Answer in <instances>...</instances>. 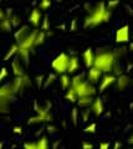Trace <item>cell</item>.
<instances>
[{
  "instance_id": "cell-1",
  "label": "cell",
  "mask_w": 133,
  "mask_h": 149,
  "mask_svg": "<svg viewBox=\"0 0 133 149\" xmlns=\"http://www.w3.org/2000/svg\"><path fill=\"white\" fill-rule=\"evenodd\" d=\"M112 17V11L108 10L107 5L104 1L96 3L93 10L91 14H87L84 20V27L85 29H92L101 24L108 22Z\"/></svg>"
},
{
  "instance_id": "cell-2",
  "label": "cell",
  "mask_w": 133,
  "mask_h": 149,
  "mask_svg": "<svg viewBox=\"0 0 133 149\" xmlns=\"http://www.w3.org/2000/svg\"><path fill=\"white\" fill-rule=\"evenodd\" d=\"M117 56L114 51L111 50H100L96 52V60L93 67L101 70L104 74L112 73L114 67H116Z\"/></svg>"
},
{
  "instance_id": "cell-3",
  "label": "cell",
  "mask_w": 133,
  "mask_h": 149,
  "mask_svg": "<svg viewBox=\"0 0 133 149\" xmlns=\"http://www.w3.org/2000/svg\"><path fill=\"white\" fill-rule=\"evenodd\" d=\"M72 87L75 88L79 98H82V97H93L97 93V90H96V87L92 83L84 80V74L82 73L75 74L72 77Z\"/></svg>"
},
{
  "instance_id": "cell-4",
  "label": "cell",
  "mask_w": 133,
  "mask_h": 149,
  "mask_svg": "<svg viewBox=\"0 0 133 149\" xmlns=\"http://www.w3.org/2000/svg\"><path fill=\"white\" fill-rule=\"evenodd\" d=\"M50 108H51V103H46V106H39L38 101H34V109L36 114L30 117L27 119V124H38V123H49L52 120V114L50 113Z\"/></svg>"
},
{
  "instance_id": "cell-5",
  "label": "cell",
  "mask_w": 133,
  "mask_h": 149,
  "mask_svg": "<svg viewBox=\"0 0 133 149\" xmlns=\"http://www.w3.org/2000/svg\"><path fill=\"white\" fill-rule=\"evenodd\" d=\"M68 62H70V56H68L67 54H65V52H62L60 55H57L56 57L52 60L51 67H52L55 73H57V74L61 76V74L67 73Z\"/></svg>"
},
{
  "instance_id": "cell-6",
  "label": "cell",
  "mask_w": 133,
  "mask_h": 149,
  "mask_svg": "<svg viewBox=\"0 0 133 149\" xmlns=\"http://www.w3.org/2000/svg\"><path fill=\"white\" fill-rule=\"evenodd\" d=\"M11 83H13V87H14V91H15V93H16V95H19V93L24 92V90L26 87L31 86V80H30V77L25 73V74H22V76L15 77L11 81Z\"/></svg>"
},
{
  "instance_id": "cell-7",
  "label": "cell",
  "mask_w": 133,
  "mask_h": 149,
  "mask_svg": "<svg viewBox=\"0 0 133 149\" xmlns=\"http://www.w3.org/2000/svg\"><path fill=\"white\" fill-rule=\"evenodd\" d=\"M13 13V9H5V10H0V27L4 32H11L13 31V25L10 21V15Z\"/></svg>"
},
{
  "instance_id": "cell-8",
  "label": "cell",
  "mask_w": 133,
  "mask_h": 149,
  "mask_svg": "<svg viewBox=\"0 0 133 149\" xmlns=\"http://www.w3.org/2000/svg\"><path fill=\"white\" fill-rule=\"evenodd\" d=\"M131 40V31H130V25H123L121 27H118L114 34V41L117 44H126L130 42Z\"/></svg>"
},
{
  "instance_id": "cell-9",
  "label": "cell",
  "mask_w": 133,
  "mask_h": 149,
  "mask_svg": "<svg viewBox=\"0 0 133 149\" xmlns=\"http://www.w3.org/2000/svg\"><path fill=\"white\" fill-rule=\"evenodd\" d=\"M116 81H117V76H116V74H113V73H106V74H103L102 80H101V82H100V87H98L100 93L104 92L109 86L116 85Z\"/></svg>"
},
{
  "instance_id": "cell-10",
  "label": "cell",
  "mask_w": 133,
  "mask_h": 149,
  "mask_svg": "<svg viewBox=\"0 0 133 149\" xmlns=\"http://www.w3.org/2000/svg\"><path fill=\"white\" fill-rule=\"evenodd\" d=\"M82 60H84L85 67L87 70H90L91 67H93L95 60H96V52L93 51L92 47H88V49H86L84 51V54H82Z\"/></svg>"
},
{
  "instance_id": "cell-11",
  "label": "cell",
  "mask_w": 133,
  "mask_h": 149,
  "mask_svg": "<svg viewBox=\"0 0 133 149\" xmlns=\"http://www.w3.org/2000/svg\"><path fill=\"white\" fill-rule=\"evenodd\" d=\"M103 72L101 70L96 68V67H91L88 71H87V81L92 85H96V83H100L101 80L103 77Z\"/></svg>"
},
{
  "instance_id": "cell-12",
  "label": "cell",
  "mask_w": 133,
  "mask_h": 149,
  "mask_svg": "<svg viewBox=\"0 0 133 149\" xmlns=\"http://www.w3.org/2000/svg\"><path fill=\"white\" fill-rule=\"evenodd\" d=\"M91 111H92V114H95L96 117H100L101 114H103L104 112V103L101 97H96L93 98V102L92 104H91Z\"/></svg>"
},
{
  "instance_id": "cell-13",
  "label": "cell",
  "mask_w": 133,
  "mask_h": 149,
  "mask_svg": "<svg viewBox=\"0 0 133 149\" xmlns=\"http://www.w3.org/2000/svg\"><path fill=\"white\" fill-rule=\"evenodd\" d=\"M29 34H30L29 25H21L20 27H17V30L14 32V39H15V42L16 44L22 42Z\"/></svg>"
},
{
  "instance_id": "cell-14",
  "label": "cell",
  "mask_w": 133,
  "mask_h": 149,
  "mask_svg": "<svg viewBox=\"0 0 133 149\" xmlns=\"http://www.w3.org/2000/svg\"><path fill=\"white\" fill-rule=\"evenodd\" d=\"M42 19H44V16H42L41 10L39 8H35V9H33V11H31L29 15V22L34 27H38L40 25V21H42Z\"/></svg>"
},
{
  "instance_id": "cell-15",
  "label": "cell",
  "mask_w": 133,
  "mask_h": 149,
  "mask_svg": "<svg viewBox=\"0 0 133 149\" xmlns=\"http://www.w3.org/2000/svg\"><path fill=\"white\" fill-rule=\"evenodd\" d=\"M22 61L17 57L14 58L13 61H11V70H13V74L15 77H19V76H22V74H25L24 72V66H22Z\"/></svg>"
},
{
  "instance_id": "cell-16",
  "label": "cell",
  "mask_w": 133,
  "mask_h": 149,
  "mask_svg": "<svg viewBox=\"0 0 133 149\" xmlns=\"http://www.w3.org/2000/svg\"><path fill=\"white\" fill-rule=\"evenodd\" d=\"M131 78L126 76V74H121V76L117 77V81H116V86H117V90L118 91H125L126 88L131 85Z\"/></svg>"
},
{
  "instance_id": "cell-17",
  "label": "cell",
  "mask_w": 133,
  "mask_h": 149,
  "mask_svg": "<svg viewBox=\"0 0 133 149\" xmlns=\"http://www.w3.org/2000/svg\"><path fill=\"white\" fill-rule=\"evenodd\" d=\"M80 68V60L77 56H70V62H68L67 73L68 74H75L77 70Z\"/></svg>"
},
{
  "instance_id": "cell-18",
  "label": "cell",
  "mask_w": 133,
  "mask_h": 149,
  "mask_svg": "<svg viewBox=\"0 0 133 149\" xmlns=\"http://www.w3.org/2000/svg\"><path fill=\"white\" fill-rule=\"evenodd\" d=\"M65 100L68 101L70 103H77V101H79V96H77L75 88L72 86L67 91H65Z\"/></svg>"
},
{
  "instance_id": "cell-19",
  "label": "cell",
  "mask_w": 133,
  "mask_h": 149,
  "mask_svg": "<svg viewBox=\"0 0 133 149\" xmlns=\"http://www.w3.org/2000/svg\"><path fill=\"white\" fill-rule=\"evenodd\" d=\"M60 85H61L62 90L67 91L68 88L72 86V77H70V74H68V73L61 74V76H60Z\"/></svg>"
},
{
  "instance_id": "cell-20",
  "label": "cell",
  "mask_w": 133,
  "mask_h": 149,
  "mask_svg": "<svg viewBox=\"0 0 133 149\" xmlns=\"http://www.w3.org/2000/svg\"><path fill=\"white\" fill-rule=\"evenodd\" d=\"M17 51H19V46H17V44H13L10 47H9L8 52L5 55V57H4V62H8L10 58H13L15 55H17Z\"/></svg>"
},
{
  "instance_id": "cell-21",
  "label": "cell",
  "mask_w": 133,
  "mask_h": 149,
  "mask_svg": "<svg viewBox=\"0 0 133 149\" xmlns=\"http://www.w3.org/2000/svg\"><path fill=\"white\" fill-rule=\"evenodd\" d=\"M92 102H93V97H82V98H79V101H77V106L80 108L86 109V108H90Z\"/></svg>"
},
{
  "instance_id": "cell-22",
  "label": "cell",
  "mask_w": 133,
  "mask_h": 149,
  "mask_svg": "<svg viewBox=\"0 0 133 149\" xmlns=\"http://www.w3.org/2000/svg\"><path fill=\"white\" fill-rule=\"evenodd\" d=\"M36 147H38V149H50L49 139L46 137H41L36 141Z\"/></svg>"
},
{
  "instance_id": "cell-23",
  "label": "cell",
  "mask_w": 133,
  "mask_h": 149,
  "mask_svg": "<svg viewBox=\"0 0 133 149\" xmlns=\"http://www.w3.org/2000/svg\"><path fill=\"white\" fill-rule=\"evenodd\" d=\"M47 32L46 31H39V34H38V37H36V46H41V45H44L45 44V41H46L47 39Z\"/></svg>"
},
{
  "instance_id": "cell-24",
  "label": "cell",
  "mask_w": 133,
  "mask_h": 149,
  "mask_svg": "<svg viewBox=\"0 0 133 149\" xmlns=\"http://www.w3.org/2000/svg\"><path fill=\"white\" fill-rule=\"evenodd\" d=\"M51 4H52V1L51 0H40V3H39V9L41 11H46L47 9H50L51 8Z\"/></svg>"
},
{
  "instance_id": "cell-25",
  "label": "cell",
  "mask_w": 133,
  "mask_h": 149,
  "mask_svg": "<svg viewBox=\"0 0 133 149\" xmlns=\"http://www.w3.org/2000/svg\"><path fill=\"white\" fill-rule=\"evenodd\" d=\"M79 118H80L79 108H77V107H73V108L71 109V120H72L73 125H77V123H79Z\"/></svg>"
},
{
  "instance_id": "cell-26",
  "label": "cell",
  "mask_w": 133,
  "mask_h": 149,
  "mask_svg": "<svg viewBox=\"0 0 133 149\" xmlns=\"http://www.w3.org/2000/svg\"><path fill=\"white\" fill-rule=\"evenodd\" d=\"M57 80V73H50V74H47L46 76V80H45V85H44V87H49L50 85H52V83Z\"/></svg>"
},
{
  "instance_id": "cell-27",
  "label": "cell",
  "mask_w": 133,
  "mask_h": 149,
  "mask_svg": "<svg viewBox=\"0 0 133 149\" xmlns=\"http://www.w3.org/2000/svg\"><path fill=\"white\" fill-rule=\"evenodd\" d=\"M41 30L46 31V32L50 31V20H49L47 15H45L44 19H42V21H41Z\"/></svg>"
},
{
  "instance_id": "cell-28",
  "label": "cell",
  "mask_w": 133,
  "mask_h": 149,
  "mask_svg": "<svg viewBox=\"0 0 133 149\" xmlns=\"http://www.w3.org/2000/svg\"><path fill=\"white\" fill-rule=\"evenodd\" d=\"M10 21H11L13 27H19L20 24H21V19H20V16L15 15V14H11V15H10Z\"/></svg>"
},
{
  "instance_id": "cell-29",
  "label": "cell",
  "mask_w": 133,
  "mask_h": 149,
  "mask_svg": "<svg viewBox=\"0 0 133 149\" xmlns=\"http://www.w3.org/2000/svg\"><path fill=\"white\" fill-rule=\"evenodd\" d=\"M106 5H107V9L108 10H114L118 5H120V0H108V1L106 3Z\"/></svg>"
},
{
  "instance_id": "cell-30",
  "label": "cell",
  "mask_w": 133,
  "mask_h": 149,
  "mask_svg": "<svg viewBox=\"0 0 133 149\" xmlns=\"http://www.w3.org/2000/svg\"><path fill=\"white\" fill-rule=\"evenodd\" d=\"M45 80H46V76L45 74H39V76L35 77V82L38 87H42L45 85Z\"/></svg>"
},
{
  "instance_id": "cell-31",
  "label": "cell",
  "mask_w": 133,
  "mask_h": 149,
  "mask_svg": "<svg viewBox=\"0 0 133 149\" xmlns=\"http://www.w3.org/2000/svg\"><path fill=\"white\" fill-rule=\"evenodd\" d=\"M96 128H97V124H96L95 122H92V123L87 124L86 127H85V132H86V133L93 134V133H96Z\"/></svg>"
},
{
  "instance_id": "cell-32",
  "label": "cell",
  "mask_w": 133,
  "mask_h": 149,
  "mask_svg": "<svg viewBox=\"0 0 133 149\" xmlns=\"http://www.w3.org/2000/svg\"><path fill=\"white\" fill-rule=\"evenodd\" d=\"M92 113V111H91V108H86L82 111V113H81V117H82V120L84 122H88V119H90V114Z\"/></svg>"
},
{
  "instance_id": "cell-33",
  "label": "cell",
  "mask_w": 133,
  "mask_h": 149,
  "mask_svg": "<svg viewBox=\"0 0 133 149\" xmlns=\"http://www.w3.org/2000/svg\"><path fill=\"white\" fill-rule=\"evenodd\" d=\"M113 51H114V54H116L117 58H118V57H122L123 55H126L127 49H126V47H120V49H114Z\"/></svg>"
},
{
  "instance_id": "cell-34",
  "label": "cell",
  "mask_w": 133,
  "mask_h": 149,
  "mask_svg": "<svg viewBox=\"0 0 133 149\" xmlns=\"http://www.w3.org/2000/svg\"><path fill=\"white\" fill-rule=\"evenodd\" d=\"M81 149H93V144L90 143L88 141H84L81 144Z\"/></svg>"
},
{
  "instance_id": "cell-35",
  "label": "cell",
  "mask_w": 133,
  "mask_h": 149,
  "mask_svg": "<svg viewBox=\"0 0 133 149\" xmlns=\"http://www.w3.org/2000/svg\"><path fill=\"white\" fill-rule=\"evenodd\" d=\"M6 77H8V68L6 67H3L1 68V72H0V81H4Z\"/></svg>"
},
{
  "instance_id": "cell-36",
  "label": "cell",
  "mask_w": 133,
  "mask_h": 149,
  "mask_svg": "<svg viewBox=\"0 0 133 149\" xmlns=\"http://www.w3.org/2000/svg\"><path fill=\"white\" fill-rule=\"evenodd\" d=\"M77 30V19H72L71 25H70V31H76Z\"/></svg>"
},
{
  "instance_id": "cell-37",
  "label": "cell",
  "mask_w": 133,
  "mask_h": 149,
  "mask_svg": "<svg viewBox=\"0 0 133 149\" xmlns=\"http://www.w3.org/2000/svg\"><path fill=\"white\" fill-rule=\"evenodd\" d=\"M109 147H111L109 142H101L98 148H100V149H109Z\"/></svg>"
},
{
  "instance_id": "cell-38",
  "label": "cell",
  "mask_w": 133,
  "mask_h": 149,
  "mask_svg": "<svg viewBox=\"0 0 133 149\" xmlns=\"http://www.w3.org/2000/svg\"><path fill=\"white\" fill-rule=\"evenodd\" d=\"M93 8H95V5H91V4H88V3L85 4V9H86V13H87V14H91V13H92Z\"/></svg>"
},
{
  "instance_id": "cell-39",
  "label": "cell",
  "mask_w": 133,
  "mask_h": 149,
  "mask_svg": "<svg viewBox=\"0 0 133 149\" xmlns=\"http://www.w3.org/2000/svg\"><path fill=\"white\" fill-rule=\"evenodd\" d=\"M46 129H47V132H49L50 134H52V133H56V132H57V130H56V127H55V125H51V124H49Z\"/></svg>"
},
{
  "instance_id": "cell-40",
  "label": "cell",
  "mask_w": 133,
  "mask_h": 149,
  "mask_svg": "<svg viewBox=\"0 0 133 149\" xmlns=\"http://www.w3.org/2000/svg\"><path fill=\"white\" fill-rule=\"evenodd\" d=\"M13 133H15V134H21V133H22V128L19 127V125H16V127L13 128Z\"/></svg>"
},
{
  "instance_id": "cell-41",
  "label": "cell",
  "mask_w": 133,
  "mask_h": 149,
  "mask_svg": "<svg viewBox=\"0 0 133 149\" xmlns=\"http://www.w3.org/2000/svg\"><path fill=\"white\" fill-rule=\"evenodd\" d=\"M121 146H122V144H121V142H116V143H114V147H113V149H120L121 148Z\"/></svg>"
},
{
  "instance_id": "cell-42",
  "label": "cell",
  "mask_w": 133,
  "mask_h": 149,
  "mask_svg": "<svg viewBox=\"0 0 133 149\" xmlns=\"http://www.w3.org/2000/svg\"><path fill=\"white\" fill-rule=\"evenodd\" d=\"M128 144H132L133 146V134H131L130 138H128Z\"/></svg>"
},
{
  "instance_id": "cell-43",
  "label": "cell",
  "mask_w": 133,
  "mask_h": 149,
  "mask_svg": "<svg viewBox=\"0 0 133 149\" xmlns=\"http://www.w3.org/2000/svg\"><path fill=\"white\" fill-rule=\"evenodd\" d=\"M127 8V10H128V13H130L131 14V15H132V14H133V10H132V8L131 6H126Z\"/></svg>"
},
{
  "instance_id": "cell-44",
  "label": "cell",
  "mask_w": 133,
  "mask_h": 149,
  "mask_svg": "<svg viewBox=\"0 0 133 149\" xmlns=\"http://www.w3.org/2000/svg\"><path fill=\"white\" fill-rule=\"evenodd\" d=\"M58 144H60V142H55V143H54V146H52V148H54V149H56Z\"/></svg>"
},
{
  "instance_id": "cell-45",
  "label": "cell",
  "mask_w": 133,
  "mask_h": 149,
  "mask_svg": "<svg viewBox=\"0 0 133 149\" xmlns=\"http://www.w3.org/2000/svg\"><path fill=\"white\" fill-rule=\"evenodd\" d=\"M130 50H131V51H133V42H131V44H130Z\"/></svg>"
},
{
  "instance_id": "cell-46",
  "label": "cell",
  "mask_w": 133,
  "mask_h": 149,
  "mask_svg": "<svg viewBox=\"0 0 133 149\" xmlns=\"http://www.w3.org/2000/svg\"><path fill=\"white\" fill-rule=\"evenodd\" d=\"M131 149H133V148H131Z\"/></svg>"
}]
</instances>
